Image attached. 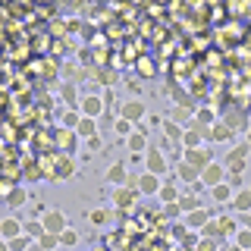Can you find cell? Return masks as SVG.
Segmentation results:
<instances>
[{"label": "cell", "instance_id": "2", "mask_svg": "<svg viewBox=\"0 0 251 251\" xmlns=\"http://www.w3.org/2000/svg\"><path fill=\"white\" fill-rule=\"evenodd\" d=\"M126 116H141V104H129L126 107Z\"/></svg>", "mask_w": 251, "mask_h": 251}, {"label": "cell", "instance_id": "1", "mask_svg": "<svg viewBox=\"0 0 251 251\" xmlns=\"http://www.w3.org/2000/svg\"><path fill=\"white\" fill-rule=\"evenodd\" d=\"M98 110H100V100H94V98L85 100V113H98Z\"/></svg>", "mask_w": 251, "mask_h": 251}]
</instances>
